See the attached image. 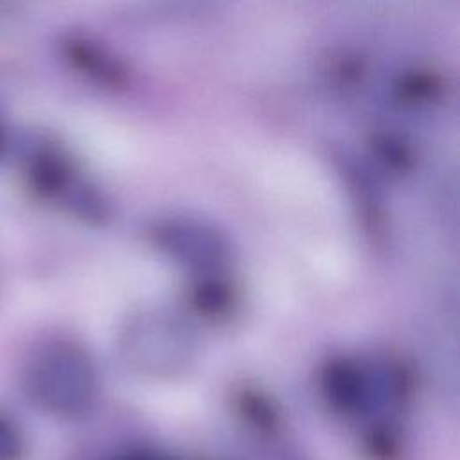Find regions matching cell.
<instances>
[{
  "mask_svg": "<svg viewBox=\"0 0 460 460\" xmlns=\"http://www.w3.org/2000/svg\"><path fill=\"white\" fill-rule=\"evenodd\" d=\"M273 460H304V458L300 455H296L295 451H291L289 447H282Z\"/></svg>",
  "mask_w": 460,
  "mask_h": 460,
  "instance_id": "cell-6",
  "label": "cell"
},
{
  "mask_svg": "<svg viewBox=\"0 0 460 460\" xmlns=\"http://www.w3.org/2000/svg\"><path fill=\"white\" fill-rule=\"evenodd\" d=\"M162 234L171 252L187 257L189 261H196L198 264H217L225 253V244H221L217 235L198 225L171 223L162 228Z\"/></svg>",
  "mask_w": 460,
  "mask_h": 460,
  "instance_id": "cell-3",
  "label": "cell"
},
{
  "mask_svg": "<svg viewBox=\"0 0 460 460\" xmlns=\"http://www.w3.org/2000/svg\"><path fill=\"white\" fill-rule=\"evenodd\" d=\"M108 460H178V458L155 449H128L110 456Z\"/></svg>",
  "mask_w": 460,
  "mask_h": 460,
  "instance_id": "cell-5",
  "label": "cell"
},
{
  "mask_svg": "<svg viewBox=\"0 0 460 460\" xmlns=\"http://www.w3.org/2000/svg\"><path fill=\"white\" fill-rule=\"evenodd\" d=\"M4 146H5V126H4V122L0 119V153H2Z\"/></svg>",
  "mask_w": 460,
  "mask_h": 460,
  "instance_id": "cell-7",
  "label": "cell"
},
{
  "mask_svg": "<svg viewBox=\"0 0 460 460\" xmlns=\"http://www.w3.org/2000/svg\"><path fill=\"white\" fill-rule=\"evenodd\" d=\"M25 453L27 444L20 426L11 417L0 413V460H23Z\"/></svg>",
  "mask_w": 460,
  "mask_h": 460,
  "instance_id": "cell-4",
  "label": "cell"
},
{
  "mask_svg": "<svg viewBox=\"0 0 460 460\" xmlns=\"http://www.w3.org/2000/svg\"><path fill=\"white\" fill-rule=\"evenodd\" d=\"M27 397L58 419H81L95 404L99 379L90 356L68 341H52L29 358L23 368Z\"/></svg>",
  "mask_w": 460,
  "mask_h": 460,
  "instance_id": "cell-1",
  "label": "cell"
},
{
  "mask_svg": "<svg viewBox=\"0 0 460 460\" xmlns=\"http://www.w3.org/2000/svg\"><path fill=\"white\" fill-rule=\"evenodd\" d=\"M128 365L146 376L171 377L185 370L192 343L178 320L169 314L146 313L128 327L122 343Z\"/></svg>",
  "mask_w": 460,
  "mask_h": 460,
  "instance_id": "cell-2",
  "label": "cell"
}]
</instances>
